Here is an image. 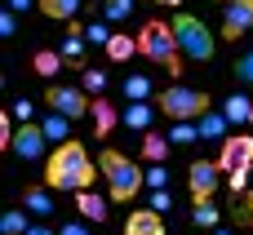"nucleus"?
<instances>
[{
	"instance_id": "nucleus-9",
	"label": "nucleus",
	"mask_w": 253,
	"mask_h": 235,
	"mask_svg": "<svg viewBox=\"0 0 253 235\" xmlns=\"http://www.w3.org/2000/svg\"><path fill=\"white\" fill-rule=\"evenodd\" d=\"M44 147H49V133H44L36 120L18 124V138H13V156H22V160H40V156H44Z\"/></svg>"
},
{
	"instance_id": "nucleus-34",
	"label": "nucleus",
	"mask_w": 253,
	"mask_h": 235,
	"mask_svg": "<svg viewBox=\"0 0 253 235\" xmlns=\"http://www.w3.org/2000/svg\"><path fill=\"white\" fill-rule=\"evenodd\" d=\"M151 209H156V213H169V209H173V196H169V187H165V191H151Z\"/></svg>"
},
{
	"instance_id": "nucleus-20",
	"label": "nucleus",
	"mask_w": 253,
	"mask_h": 235,
	"mask_svg": "<svg viewBox=\"0 0 253 235\" xmlns=\"http://www.w3.org/2000/svg\"><path fill=\"white\" fill-rule=\"evenodd\" d=\"M222 116H227L231 124H249V120H253V98H245V93H231V98L222 102Z\"/></svg>"
},
{
	"instance_id": "nucleus-3",
	"label": "nucleus",
	"mask_w": 253,
	"mask_h": 235,
	"mask_svg": "<svg viewBox=\"0 0 253 235\" xmlns=\"http://www.w3.org/2000/svg\"><path fill=\"white\" fill-rule=\"evenodd\" d=\"M98 169H102V182H107V191H111L116 204H129V200L138 196V187H147V169H142L138 160L111 151V147L98 156Z\"/></svg>"
},
{
	"instance_id": "nucleus-1",
	"label": "nucleus",
	"mask_w": 253,
	"mask_h": 235,
	"mask_svg": "<svg viewBox=\"0 0 253 235\" xmlns=\"http://www.w3.org/2000/svg\"><path fill=\"white\" fill-rule=\"evenodd\" d=\"M98 173H102V169L89 160V151H84L80 138L58 142V147L49 151V160H44V182H49L53 191H71V196H76V191H89Z\"/></svg>"
},
{
	"instance_id": "nucleus-4",
	"label": "nucleus",
	"mask_w": 253,
	"mask_h": 235,
	"mask_svg": "<svg viewBox=\"0 0 253 235\" xmlns=\"http://www.w3.org/2000/svg\"><path fill=\"white\" fill-rule=\"evenodd\" d=\"M156 107L169 120H200L205 111H213L209 93L205 89H187V84H169L165 93H156Z\"/></svg>"
},
{
	"instance_id": "nucleus-27",
	"label": "nucleus",
	"mask_w": 253,
	"mask_h": 235,
	"mask_svg": "<svg viewBox=\"0 0 253 235\" xmlns=\"http://www.w3.org/2000/svg\"><path fill=\"white\" fill-rule=\"evenodd\" d=\"M125 98H129V102H147V98H151V80H147V76H129V80H125Z\"/></svg>"
},
{
	"instance_id": "nucleus-30",
	"label": "nucleus",
	"mask_w": 253,
	"mask_h": 235,
	"mask_svg": "<svg viewBox=\"0 0 253 235\" xmlns=\"http://www.w3.org/2000/svg\"><path fill=\"white\" fill-rule=\"evenodd\" d=\"M218 218H222V213L213 209V200L196 204V213H191V222H196V227H205V231H213V227H218Z\"/></svg>"
},
{
	"instance_id": "nucleus-33",
	"label": "nucleus",
	"mask_w": 253,
	"mask_h": 235,
	"mask_svg": "<svg viewBox=\"0 0 253 235\" xmlns=\"http://www.w3.org/2000/svg\"><path fill=\"white\" fill-rule=\"evenodd\" d=\"M147 187H151V191H165V187H169L165 164H147Z\"/></svg>"
},
{
	"instance_id": "nucleus-39",
	"label": "nucleus",
	"mask_w": 253,
	"mask_h": 235,
	"mask_svg": "<svg viewBox=\"0 0 253 235\" xmlns=\"http://www.w3.org/2000/svg\"><path fill=\"white\" fill-rule=\"evenodd\" d=\"M31 4H40V0H4V9H13V13H27Z\"/></svg>"
},
{
	"instance_id": "nucleus-21",
	"label": "nucleus",
	"mask_w": 253,
	"mask_h": 235,
	"mask_svg": "<svg viewBox=\"0 0 253 235\" xmlns=\"http://www.w3.org/2000/svg\"><path fill=\"white\" fill-rule=\"evenodd\" d=\"M151 120H156V111H151L147 102H129V107H125V120H120V124H129L133 133H147V129H151Z\"/></svg>"
},
{
	"instance_id": "nucleus-35",
	"label": "nucleus",
	"mask_w": 253,
	"mask_h": 235,
	"mask_svg": "<svg viewBox=\"0 0 253 235\" xmlns=\"http://www.w3.org/2000/svg\"><path fill=\"white\" fill-rule=\"evenodd\" d=\"M18 31V13L13 9H0V36H13Z\"/></svg>"
},
{
	"instance_id": "nucleus-16",
	"label": "nucleus",
	"mask_w": 253,
	"mask_h": 235,
	"mask_svg": "<svg viewBox=\"0 0 253 235\" xmlns=\"http://www.w3.org/2000/svg\"><path fill=\"white\" fill-rule=\"evenodd\" d=\"M76 209L89 218V222H107V200L89 187V191H76Z\"/></svg>"
},
{
	"instance_id": "nucleus-6",
	"label": "nucleus",
	"mask_w": 253,
	"mask_h": 235,
	"mask_svg": "<svg viewBox=\"0 0 253 235\" xmlns=\"http://www.w3.org/2000/svg\"><path fill=\"white\" fill-rule=\"evenodd\" d=\"M44 107H49V111H62V116H71V120H80V116L93 111V98H89L84 89H76V84H49V89H44Z\"/></svg>"
},
{
	"instance_id": "nucleus-23",
	"label": "nucleus",
	"mask_w": 253,
	"mask_h": 235,
	"mask_svg": "<svg viewBox=\"0 0 253 235\" xmlns=\"http://www.w3.org/2000/svg\"><path fill=\"white\" fill-rule=\"evenodd\" d=\"M169 142H173V147H191V142H200V129H196V120H173V129H169Z\"/></svg>"
},
{
	"instance_id": "nucleus-10",
	"label": "nucleus",
	"mask_w": 253,
	"mask_h": 235,
	"mask_svg": "<svg viewBox=\"0 0 253 235\" xmlns=\"http://www.w3.org/2000/svg\"><path fill=\"white\" fill-rule=\"evenodd\" d=\"M245 31H253V0H231L222 13V40H240Z\"/></svg>"
},
{
	"instance_id": "nucleus-14",
	"label": "nucleus",
	"mask_w": 253,
	"mask_h": 235,
	"mask_svg": "<svg viewBox=\"0 0 253 235\" xmlns=\"http://www.w3.org/2000/svg\"><path fill=\"white\" fill-rule=\"evenodd\" d=\"M196 129H200V138H205V142H227V138H231V133H227V129H231V120H227L222 111H205V116L196 120Z\"/></svg>"
},
{
	"instance_id": "nucleus-40",
	"label": "nucleus",
	"mask_w": 253,
	"mask_h": 235,
	"mask_svg": "<svg viewBox=\"0 0 253 235\" xmlns=\"http://www.w3.org/2000/svg\"><path fill=\"white\" fill-rule=\"evenodd\" d=\"M151 4H165V9H169V4H173V9H178V4H182V0H151Z\"/></svg>"
},
{
	"instance_id": "nucleus-41",
	"label": "nucleus",
	"mask_w": 253,
	"mask_h": 235,
	"mask_svg": "<svg viewBox=\"0 0 253 235\" xmlns=\"http://www.w3.org/2000/svg\"><path fill=\"white\" fill-rule=\"evenodd\" d=\"M209 235H236V231H218V227H213V231H209Z\"/></svg>"
},
{
	"instance_id": "nucleus-37",
	"label": "nucleus",
	"mask_w": 253,
	"mask_h": 235,
	"mask_svg": "<svg viewBox=\"0 0 253 235\" xmlns=\"http://www.w3.org/2000/svg\"><path fill=\"white\" fill-rule=\"evenodd\" d=\"M58 235H89V227H84V222H62Z\"/></svg>"
},
{
	"instance_id": "nucleus-19",
	"label": "nucleus",
	"mask_w": 253,
	"mask_h": 235,
	"mask_svg": "<svg viewBox=\"0 0 253 235\" xmlns=\"http://www.w3.org/2000/svg\"><path fill=\"white\" fill-rule=\"evenodd\" d=\"M169 147H173L169 138H160V133H151V129L142 133V160H147V164H165V160H169Z\"/></svg>"
},
{
	"instance_id": "nucleus-5",
	"label": "nucleus",
	"mask_w": 253,
	"mask_h": 235,
	"mask_svg": "<svg viewBox=\"0 0 253 235\" xmlns=\"http://www.w3.org/2000/svg\"><path fill=\"white\" fill-rule=\"evenodd\" d=\"M173 36H178L187 62H213L218 40L209 36V27H205L200 18H191V13H173Z\"/></svg>"
},
{
	"instance_id": "nucleus-32",
	"label": "nucleus",
	"mask_w": 253,
	"mask_h": 235,
	"mask_svg": "<svg viewBox=\"0 0 253 235\" xmlns=\"http://www.w3.org/2000/svg\"><path fill=\"white\" fill-rule=\"evenodd\" d=\"M231 76H236L240 84H253V49L245 53V58H236V67H231Z\"/></svg>"
},
{
	"instance_id": "nucleus-18",
	"label": "nucleus",
	"mask_w": 253,
	"mask_h": 235,
	"mask_svg": "<svg viewBox=\"0 0 253 235\" xmlns=\"http://www.w3.org/2000/svg\"><path fill=\"white\" fill-rule=\"evenodd\" d=\"M40 129L49 133L53 147H58V142H71V116H62V111H49V116L40 120Z\"/></svg>"
},
{
	"instance_id": "nucleus-24",
	"label": "nucleus",
	"mask_w": 253,
	"mask_h": 235,
	"mask_svg": "<svg viewBox=\"0 0 253 235\" xmlns=\"http://www.w3.org/2000/svg\"><path fill=\"white\" fill-rule=\"evenodd\" d=\"M31 227V218L22 213V209H9V213H0V235H27Z\"/></svg>"
},
{
	"instance_id": "nucleus-17",
	"label": "nucleus",
	"mask_w": 253,
	"mask_h": 235,
	"mask_svg": "<svg viewBox=\"0 0 253 235\" xmlns=\"http://www.w3.org/2000/svg\"><path fill=\"white\" fill-rule=\"evenodd\" d=\"M80 4H84V0H40L36 9H40L44 18H53V22H76Z\"/></svg>"
},
{
	"instance_id": "nucleus-22",
	"label": "nucleus",
	"mask_w": 253,
	"mask_h": 235,
	"mask_svg": "<svg viewBox=\"0 0 253 235\" xmlns=\"http://www.w3.org/2000/svg\"><path fill=\"white\" fill-rule=\"evenodd\" d=\"M133 53H138V36H111L107 40V58L111 62H129Z\"/></svg>"
},
{
	"instance_id": "nucleus-29",
	"label": "nucleus",
	"mask_w": 253,
	"mask_h": 235,
	"mask_svg": "<svg viewBox=\"0 0 253 235\" xmlns=\"http://www.w3.org/2000/svg\"><path fill=\"white\" fill-rule=\"evenodd\" d=\"M231 222H236V227H253V191H245V196L236 200V209H231Z\"/></svg>"
},
{
	"instance_id": "nucleus-11",
	"label": "nucleus",
	"mask_w": 253,
	"mask_h": 235,
	"mask_svg": "<svg viewBox=\"0 0 253 235\" xmlns=\"http://www.w3.org/2000/svg\"><path fill=\"white\" fill-rule=\"evenodd\" d=\"M89 116H93V133H98L102 142H107V138H111V129L125 120V111H116V107L107 102V93H98V98H93V111H89Z\"/></svg>"
},
{
	"instance_id": "nucleus-15",
	"label": "nucleus",
	"mask_w": 253,
	"mask_h": 235,
	"mask_svg": "<svg viewBox=\"0 0 253 235\" xmlns=\"http://www.w3.org/2000/svg\"><path fill=\"white\" fill-rule=\"evenodd\" d=\"M62 67H67L62 49H36V58H31V71H36V76H44V80H53Z\"/></svg>"
},
{
	"instance_id": "nucleus-31",
	"label": "nucleus",
	"mask_w": 253,
	"mask_h": 235,
	"mask_svg": "<svg viewBox=\"0 0 253 235\" xmlns=\"http://www.w3.org/2000/svg\"><path fill=\"white\" fill-rule=\"evenodd\" d=\"M84 40H89V44H102V49H107V40H111V31H107V18L89 22V27H84Z\"/></svg>"
},
{
	"instance_id": "nucleus-12",
	"label": "nucleus",
	"mask_w": 253,
	"mask_h": 235,
	"mask_svg": "<svg viewBox=\"0 0 253 235\" xmlns=\"http://www.w3.org/2000/svg\"><path fill=\"white\" fill-rule=\"evenodd\" d=\"M125 235H165V218L147 204V209H133L125 218Z\"/></svg>"
},
{
	"instance_id": "nucleus-28",
	"label": "nucleus",
	"mask_w": 253,
	"mask_h": 235,
	"mask_svg": "<svg viewBox=\"0 0 253 235\" xmlns=\"http://www.w3.org/2000/svg\"><path fill=\"white\" fill-rule=\"evenodd\" d=\"M102 18H107V22H125V18H133V0H102Z\"/></svg>"
},
{
	"instance_id": "nucleus-25",
	"label": "nucleus",
	"mask_w": 253,
	"mask_h": 235,
	"mask_svg": "<svg viewBox=\"0 0 253 235\" xmlns=\"http://www.w3.org/2000/svg\"><path fill=\"white\" fill-rule=\"evenodd\" d=\"M62 58H67L76 71H84V36H71V31H67V40H62Z\"/></svg>"
},
{
	"instance_id": "nucleus-13",
	"label": "nucleus",
	"mask_w": 253,
	"mask_h": 235,
	"mask_svg": "<svg viewBox=\"0 0 253 235\" xmlns=\"http://www.w3.org/2000/svg\"><path fill=\"white\" fill-rule=\"evenodd\" d=\"M49 191H53L49 182H40V187L31 182V187L22 191V209H27L31 218H49V213H53V196H49Z\"/></svg>"
},
{
	"instance_id": "nucleus-38",
	"label": "nucleus",
	"mask_w": 253,
	"mask_h": 235,
	"mask_svg": "<svg viewBox=\"0 0 253 235\" xmlns=\"http://www.w3.org/2000/svg\"><path fill=\"white\" fill-rule=\"evenodd\" d=\"M13 120L27 124V120H31V102H13Z\"/></svg>"
},
{
	"instance_id": "nucleus-8",
	"label": "nucleus",
	"mask_w": 253,
	"mask_h": 235,
	"mask_svg": "<svg viewBox=\"0 0 253 235\" xmlns=\"http://www.w3.org/2000/svg\"><path fill=\"white\" fill-rule=\"evenodd\" d=\"M218 173H222L218 160H196V164L187 169V187H191V200H196V204L213 200V191H218Z\"/></svg>"
},
{
	"instance_id": "nucleus-7",
	"label": "nucleus",
	"mask_w": 253,
	"mask_h": 235,
	"mask_svg": "<svg viewBox=\"0 0 253 235\" xmlns=\"http://www.w3.org/2000/svg\"><path fill=\"white\" fill-rule=\"evenodd\" d=\"M218 164H222L227 178L231 173H253V138L249 133H231L222 142V151H218Z\"/></svg>"
},
{
	"instance_id": "nucleus-42",
	"label": "nucleus",
	"mask_w": 253,
	"mask_h": 235,
	"mask_svg": "<svg viewBox=\"0 0 253 235\" xmlns=\"http://www.w3.org/2000/svg\"><path fill=\"white\" fill-rule=\"evenodd\" d=\"M227 4H231V0H227Z\"/></svg>"
},
{
	"instance_id": "nucleus-36",
	"label": "nucleus",
	"mask_w": 253,
	"mask_h": 235,
	"mask_svg": "<svg viewBox=\"0 0 253 235\" xmlns=\"http://www.w3.org/2000/svg\"><path fill=\"white\" fill-rule=\"evenodd\" d=\"M27 235H58V231H53V227H49V222H44V218H36V222H31V227H27Z\"/></svg>"
},
{
	"instance_id": "nucleus-2",
	"label": "nucleus",
	"mask_w": 253,
	"mask_h": 235,
	"mask_svg": "<svg viewBox=\"0 0 253 235\" xmlns=\"http://www.w3.org/2000/svg\"><path fill=\"white\" fill-rule=\"evenodd\" d=\"M138 53H142L147 62H156L160 71H169L173 80H178L182 67H187V53H182V44H178V36H173V22H160V18H147V22L138 27Z\"/></svg>"
},
{
	"instance_id": "nucleus-26",
	"label": "nucleus",
	"mask_w": 253,
	"mask_h": 235,
	"mask_svg": "<svg viewBox=\"0 0 253 235\" xmlns=\"http://www.w3.org/2000/svg\"><path fill=\"white\" fill-rule=\"evenodd\" d=\"M80 89H84V93H93V98H98V93H107V71L84 67V71H80Z\"/></svg>"
},
{
	"instance_id": "nucleus-43",
	"label": "nucleus",
	"mask_w": 253,
	"mask_h": 235,
	"mask_svg": "<svg viewBox=\"0 0 253 235\" xmlns=\"http://www.w3.org/2000/svg\"><path fill=\"white\" fill-rule=\"evenodd\" d=\"M222 4H227V0H222Z\"/></svg>"
}]
</instances>
